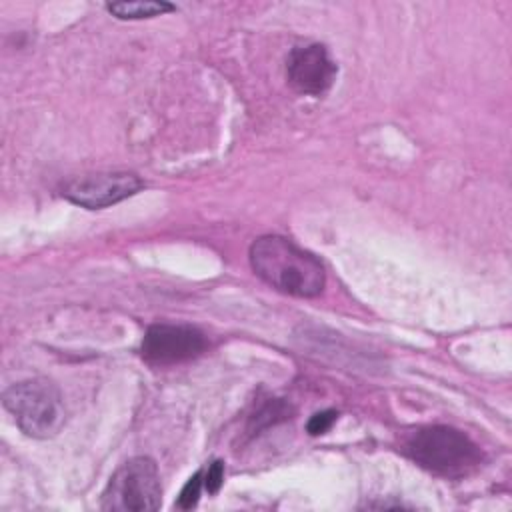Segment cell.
Returning a JSON list of instances; mask_svg holds the SVG:
<instances>
[{
  "label": "cell",
  "instance_id": "obj_1",
  "mask_svg": "<svg viewBox=\"0 0 512 512\" xmlns=\"http://www.w3.org/2000/svg\"><path fill=\"white\" fill-rule=\"evenodd\" d=\"M248 258L254 274L278 292L314 298L324 290L326 272L322 262L284 236L268 234L256 238Z\"/></svg>",
  "mask_w": 512,
  "mask_h": 512
},
{
  "label": "cell",
  "instance_id": "obj_2",
  "mask_svg": "<svg viewBox=\"0 0 512 512\" xmlns=\"http://www.w3.org/2000/svg\"><path fill=\"white\" fill-rule=\"evenodd\" d=\"M402 446L404 454L420 468L444 478H462L482 462L478 444L452 426L416 428L404 438Z\"/></svg>",
  "mask_w": 512,
  "mask_h": 512
},
{
  "label": "cell",
  "instance_id": "obj_3",
  "mask_svg": "<svg viewBox=\"0 0 512 512\" xmlns=\"http://www.w3.org/2000/svg\"><path fill=\"white\" fill-rule=\"evenodd\" d=\"M2 406L30 438H54L66 422L62 394L46 378H30L8 386L2 394Z\"/></svg>",
  "mask_w": 512,
  "mask_h": 512
},
{
  "label": "cell",
  "instance_id": "obj_4",
  "mask_svg": "<svg viewBox=\"0 0 512 512\" xmlns=\"http://www.w3.org/2000/svg\"><path fill=\"white\" fill-rule=\"evenodd\" d=\"M162 504V486L158 466L148 456H136L124 462L108 480L102 492V510L152 512Z\"/></svg>",
  "mask_w": 512,
  "mask_h": 512
},
{
  "label": "cell",
  "instance_id": "obj_5",
  "mask_svg": "<svg viewBox=\"0 0 512 512\" xmlns=\"http://www.w3.org/2000/svg\"><path fill=\"white\" fill-rule=\"evenodd\" d=\"M142 186L144 182L132 172H98L66 182L62 196L82 208L100 210L134 196Z\"/></svg>",
  "mask_w": 512,
  "mask_h": 512
},
{
  "label": "cell",
  "instance_id": "obj_6",
  "mask_svg": "<svg viewBox=\"0 0 512 512\" xmlns=\"http://www.w3.org/2000/svg\"><path fill=\"white\" fill-rule=\"evenodd\" d=\"M206 350L204 334L188 324H154L142 338V358L156 366L192 360Z\"/></svg>",
  "mask_w": 512,
  "mask_h": 512
},
{
  "label": "cell",
  "instance_id": "obj_7",
  "mask_svg": "<svg viewBox=\"0 0 512 512\" xmlns=\"http://www.w3.org/2000/svg\"><path fill=\"white\" fill-rule=\"evenodd\" d=\"M336 72V62L318 42L296 46L286 58V80L298 94L322 96L334 84Z\"/></svg>",
  "mask_w": 512,
  "mask_h": 512
},
{
  "label": "cell",
  "instance_id": "obj_8",
  "mask_svg": "<svg viewBox=\"0 0 512 512\" xmlns=\"http://www.w3.org/2000/svg\"><path fill=\"white\" fill-rule=\"evenodd\" d=\"M106 10L120 20H142V18H154V16L172 12L174 6L164 0H128V2H110L106 4Z\"/></svg>",
  "mask_w": 512,
  "mask_h": 512
},
{
  "label": "cell",
  "instance_id": "obj_9",
  "mask_svg": "<svg viewBox=\"0 0 512 512\" xmlns=\"http://www.w3.org/2000/svg\"><path fill=\"white\" fill-rule=\"evenodd\" d=\"M290 418V406L282 400H276V398H268L256 412L254 416H250L248 420V430L250 432H258L262 428H268V426H274L276 422H282Z\"/></svg>",
  "mask_w": 512,
  "mask_h": 512
},
{
  "label": "cell",
  "instance_id": "obj_10",
  "mask_svg": "<svg viewBox=\"0 0 512 512\" xmlns=\"http://www.w3.org/2000/svg\"><path fill=\"white\" fill-rule=\"evenodd\" d=\"M202 474H204V472L198 470V472H194V474L188 478V482H186L184 488L180 490V496H178V500H176V508H180V510H190V508H194V506L198 504L200 490H202V486H204Z\"/></svg>",
  "mask_w": 512,
  "mask_h": 512
},
{
  "label": "cell",
  "instance_id": "obj_11",
  "mask_svg": "<svg viewBox=\"0 0 512 512\" xmlns=\"http://www.w3.org/2000/svg\"><path fill=\"white\" fill-rule=\"evenodd\" d=\"M336 418H338V412H336V410H322V412H316V414L308 420L306 430H308V434H312V436L324 434V432H328V430L332 428V424L336 422Z\"/></svg>",
  "mask_w": 512,
  "mask_h": 512
},
{
  "label": "cell",
  "instance_id": "obj_12",
  "mask_svg": "<svg viewBox=\"0 0 512 512\" xmlns=\"http://www.w3.org/2000/svg\"><path fill=\"white\" fill-rule=\"evenodd\" d=\"M224 482V462L214 460L204 474V488L208 494H216Z\"/></svg>",
  "mask_w": 512,
  "mask_h": 512
}]
</instances>
